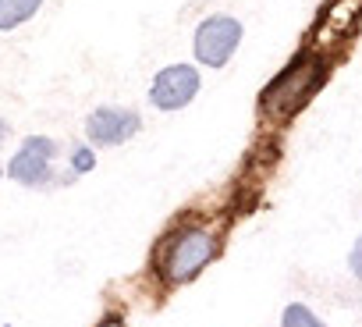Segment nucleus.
Segmentation results:
<instances>
[{"instance_id":"f257e3e1","label":"nucleus","mask_w":362,"mask_h":327,"mask_svg":"<svg viewBox=\"0 0 362 327\" xmlns=\"http://www.w3.org/2000/svg\"><path fill=\"white\" fill-rule=\"evenodd\" d=\"M217 256H221V231L189 221L160 239L153 253V270L163 288H181V285H192Z\"/></svg>"},{"instance_id":"f03ea898","label":"nucleus","mask_w":362,"mask_h":327,"mask_svg":"<svg viewBox=\"0 0 362 327\" xmlns=\"http://www.w3.org/2000/svg\"><path fill=\"white\" fill-rule=\"evenodd\" d=\"M245 25L235 15H206L192 33V57L203 68H224L242 47Z\"/></svg>"},{"instance_id":"7ed1b4c3","label":"nucleus","mask_w":362,"mask_h":327,"mask_svg":"<svg viewBox=\"0 0 362 327\" xmlns=\"http://www.w3.org/2000/svg\"><path fill=\"white\" fill-rule=\"evenodd\" d=\"M203 93V75H199V64H163L153 79H149V103L163 114H174V110H185L196 96Z\"/></svg>"},{"instance_id":"20e7f679","label":"nucleus","mask_w":362,"mask_h":327,"mask_svg":"<svg viewBox=\"0 0 362 327\" xmlns=\"http://www.w3.org/2000/svg\"><path fill=\"white\" fill-rule=\"evenodd\" d=\"M142 132V117L121 103H100L86 114V139L93 146H124Z\"/></svg>"},{"instance_id":"39448f33","label":"nucleus","mask_w":362,"mask_h":327,"mask_svg":"<svg viewBox=\"0 0 362 327\" xmlns=\"http://www.w3.org/2000/svg\"><path fill=\"white\" fill-rule=\"evenodd\" d=\"M4 178H11L15 185H25V189H43L54 182V160L29 146H18L4 168Z\"/></svg>"},{"instance_id":"423d86ee","label":"nucleus","mask_w":362,"mask_h":327,"mask_svg":"<svg viewBox=\"0 0 362 327\" xmlns=\"http://www.w3.org/2000/svg\"><path fill=\"white\" fill-rule=\"evenodd\" d=\"M43 0H0V33H15L18 25L33 22Z\"/></svg>"},{"instance_id":"0eeeda50","label":"nucleus","mask_w":362,"mask_h":327,"mask_svg":"<svg viewBox=\"0 0 362 327\" xmlns=\"http://www.w3.org/2000/svg\"><path fill=\"white\" fill-rule=\"evenodd\" d=\"M281 327H327L305 302H288L281 313Z\"/></svg>"},{"instance_id":"6e6552de","label":"nucleus","mask_w":362,"mask_h":327,"mask_svg":"<svg viewBox=\"0 0 362 327\" xmlns=\"http://www.w3.org/2000/svg\"><path fill=\"white\" fill-rule=\"evenodd\" d=\"M89 171H96V149L86 146V142H78V146L71 149V175L82 178V175H89Z\"/></svg>"},{"instance_id":"1a4fd4ad","label":"nucleus","mask_w":362,"mask_h":327,"mask_svg":"<svg viewBox=\"0 0 362 327\" xmlns=\"http://www.w3.org/2000/svg\"><path fill=\"white\" fill-rule=\"evenodd\" d=\"M22 146H29V149H36V153H43V156H50V160H57V142L50 139V135H25L22 139Z\"/></svg>"},{"instance_id":"9d476101","label":"nucleus","mask_w":362,"mask_h":327,"mask_svg":"<svg viewBox=\"0 0 362 327\" xmlns=\"http://www.w3.org/2000/svg\"><path fill=\"white\" fill-rule=\"evenodd\" d=\"M348 263H351V274L362 281V239L351 246V256H348Z\"/></svg>"},{"instance_id":"9b49d317","label":"nucleus","mask_w":362,"mask_h":327,"mask_svg":"<svg viewBox=\"0 0 362 327\" xmlns=\"http://www.w3.org/2000/svg\"><path fill=\"white\" fill-rule=\"evenodd\" d=\"M96 327H128V323H124V316H117V313H103V316L96 320Z\"/></svg>"},{"instance_id":"f8f14e48","label":"nucleus","mask_w":362,"mask_h":327,"mask_svg":"<svg viewBox=\"0 0 362 327\" xmlns=\"http://www.w3.org/2000/svg\"><path fill=\"white\" fill-rule=\"evenodd\" d=\"M8 139H11V125H8L4 117H0V146H4Z\"/></svg>"},{"instance_id":"ddd939ff","label":"nucleus","mask_w":362,"mask_h":327,"mask_svg":"<svg viewBox=\"0 0 362 327\" xmlns=\"http://www.w3.org/2000/svg\"><path fill=\"white\" fill-rule=\"evenodd\" d=\"M0 178H4V168H0Z\"/></svg>"},{"instance_id":"4468645a","label":"nucleus","mask_w":362,"mask_h":327,"mask_svg":"<svg viewBox=\"0 0 362 327\" xmlns=\"http://www.w3.org/2000/svg\"><path fill=\"white\" fill-rule=\"evenodd\" d=\"M4 327H11V323H4Z\"/></svg>"}]
</instances>
